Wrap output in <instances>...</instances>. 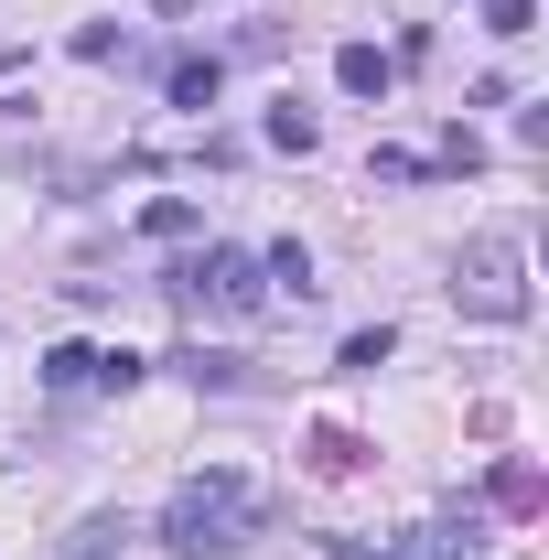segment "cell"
<instances>
[{
    "label": "cell",
    "mask_w": 549,
    "mask_h": 560,
    "mask_svg": "<svg viewBox=\"0 0 549 560\" xmlns=\"http://www.w3.org/2000/svg\"><path fill=\"white\" fill-rule=\"evenodd\" d=\"M248 528H259V495L237 486V475L184 486L173 506H162V550H184V560H226V550H248Z\"/></svg>",
    "instance_id": "1"
},
{
    "label": "cell",
    "mask_w": 549,
    "mask_h": 560,
    "mask_svg": "<svg viewBox=\"0 0 549 560\" xmlns=\"http://www.w3.org/2000/svg\"><path fill=\"white\" fill-rule=\"evenodd\" d=\"M453 302H464L475 324H517V313H528V248H517V237H484L475 259H464V280H453Z\"/></svg>",
    "instance_id": "2"
},
{
    "label": "cell",
    "mask_w": 549,
    "mask_h": 560,
    "mask_svg": "<svg viewBox=\"0 0 549 560\" xmlns=\"http://www.w3.org/2000/svg\"><path fill=\"white\" fill-rule=\"evenodd\" d=\"M259 291H270V270H259L248 248H206V259L173 270V302H184V313H259Z\"/></svg>",
    "instance_id": "3"
},
{
    "label": "cell",
    "mask_w": 549,
    "mask_h": 560,
    "mask_svg": "<svg viewBox=\"0 0 549 560\" xmlns=\"http://www.w3.org/2000/svg\"><path fill=\"white\" fill-rule=\"evenodd\" d=\"M388 75H399V66H388L377 44H344V55H335V86H344V97H388Z\"/></svg>",
    "instance_id": "4"
},
{
    "label": "cell",
    "mask_w": 549,
    "mask_h": 560,
    "mask_svg": "<svg viewBox=\"0 0 549 560\" xmlns=\"http://www.w3.org/2000/svg\"><path fill=\"white\" fill-rule=\"evenodd\" d=\"M215 86H226V66L215 55H184L173 66V108H215Z\"/></svg>",
    "instance_id": "5"
},
{
    "label": "cell",
    "mask_w": 549,
    "mask_h": 560,
    "mask_svg": "<svg viewBox=\"0 0 549 560\" xmlns=\"http://www.w3.org/2000/svg\"><path fill=\"white\" fill-rule=\"evenodd\" d=\"M313 108H302V97H270V151H313Z\"/></svg>",
    "instance_id": "6"
},
{
    "label": "cell",
    "mask_w": 549,
    "mask_h": 560,
    "mask_svg": "<svg viewBox=\"0 0 549 560\" xmlns=\"http://www.w3.org/2000/svg\"><path fill=\"white\" fill-rule=\"evenodd\" d=\"M44 388H97V346H55L44 355Z\"/></svg>",
    "instance_id": "7"
},
{
    "label": "cell",
    "mask_w": 549,
    "mask_h": 560,
    "mask_svg": "<svg viewBox=\"0 0 549 560\" xmlns=\"http://www.w3.org/2000/svg\"><path fill=\"white\" fill-rule=\"evenodd\" d=\"M140 237H162V248H173V237H195V206H184V195H162V206H140Z\"/></svg>",
    "instance_id": "8"
},
{
    "label": "cell",
    "mask_w": 549,
    "mask_h": 560,
    "mask_svg": "<svg viewBox=\"0 0 549 560\" xmlns=\"http://www.w3.org/2000/svg\"><path fill=\"white\" fill-rule=\"evenodd\" d=\"M259 270H270L280 291H291V302H302V291H313V259H302V237H280V248H270V259H259Z\"/></svg>",
    "instance_id": "9"
},
{
    "label": "cell",
    "mask_w": 549,
    "mask_h": 560,
    "mask_svg": "<svg viewBox=\"0 0 549 560\" xmlns=\"http://www.w3.org/2000/svg\"><path fill=\"white\" fill-rule=\"evenodd\" d=\"M495 506L528 517V506H539V464H506V475H495Z\"/></svg>",
    "instance_id": "10"
},
{
    "label": "cell",
    "mask_w": 549,
    "mask_h": 560,
    "mask_svg": "<svg viewBox=\"0 0 549 560\" xmlns=\"http://www.w3.org/2000/svg\"><path fill=\"white\" fill-rule=\"evenodd\" d=\"M388 355H399V335H388V324H377V335H344V366H355V377H377Z\"/></svg>",
    "instance_id": "11"
},
{
    "label": "cell",
    "mask_w": 549,
    "mask_h": 560,
    "mask_svg": "<svg viewBox=\"0 0 549 560\" xmlns=\"http://www.w3.org/2000/svg\"><path fill=\"white\" fill-rule=\"evenodd\" d=\"M484 33H506V44L539 33V0H484Z\"/></svg>",
    "instance_id": "12"
}]
</instances>
